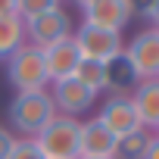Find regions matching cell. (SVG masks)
Segmentation results:
<instances>
[{"mask_svg":"<svg viewBox=\"0 0 159 159\" xmlns=\"http://www.w3.org/2000/svg\"><path fill=\"white\" fill-rule=\"evenodd\" d=\"M56 119V106L50 91H22L10 103V122L22 137H38Z\"/></svg>","mask_w":159,"mask_h":159,"instance_id":"obj_1","label":"cell"},{"mask_svg":"<svg viewBox=\"0 0 159 159\" xmlns=\"http://www.w3.org/2000/svg\"><path fill=\"white\" fill-rule=\"evenodd\" d=\"M78 140H81V122L72 116H59L34 137L44 159H78Z\"/></svg>","mask_w":159,"mask_h":159,"instance_id":"obj_2","label":"cell"},{"mask_svg":"<svg viewBox=\"0 0 159 159\" xmlns=\"http://www.w3.org/2000/svg\"><path fill=\"white\" fill-rule=\"evenodd\" d=\"M7 75L10 84L16 88V94L22 91H47V69H44V53L31 44L19 47L10 59H7Z\"/></svg>","mask_w":159,"mask_h":159,"instance_id":"obj_3","label":"cell"},{"mask_svg":"<svg viewBox=\"0 0 159 159\" xmlns=\"http://www.w3.org/2000/svg\"><path fill=\"white\" fill-rule=\"evenodd\" d=\"M72 41L81 53V59H97V62H109L116 56H122L125 44H122V31H109L100 25H81L72 31Z\"/></svg>","mask_w":159,"mask_h":159,"instance_id":"obj_4","label":"cell"},{"mask_svg":"<svg viewBox=\"0 0 159 159\" xmlns=\"http://www.w3.org/2000/svg\"><path fill=\"white\" fill-rule=\"evenodd\" d=\"M122 56L128 59L131 72L137 75V81L159 78V28L137 31V34L128 41V47L122 50Z\"/></svg>","mask_w":159,"mask_h":159,"instance_id":"obj_5","label":"cell"},{"mask_svg":"<svg viewBox=\"0 0 159 159\" xmlns=\"http://www.w3.org/2000/svg\"><path fill=\"white\" fill-rule=\"evenodd\" d=\"M75 28H72V16L59 7V10H50V13H41L34 19H25V41L38 50L69 38Z\"/></svg>","mask_w":159,"mask_h":159,"instance_id":"obj_6","label":"cell"},{"mask_svg":"<svg viewBox=\"0 0 159 159\" xmlns=\"http://www.w3.org/2000/svg\"><path fill=\"white\" fill-rule=\"evenodd\" d=\"M116 147H119V137H116L100 119L81 122L78 159H116Z\"/></svg>","mask_w":159,"mask_h":159,"instance_id":"obj_7","label":"cell"},{"mask_svg":"<svg viewBox=\"0 0 159 159\" xmlns=\"http://www.w3.org/2000/svg\"><path fill=\"white\" fill-rule=\"evenodd\" d=\"M50 97H53L56 112H59V116H72V119H78L81 112H88V109L94 106V100H97V94H94L88 84H81L78 78L56 81L53 91H50Z\"/></svg>","mask_w":159,"mask_h":159,"instance_id":"obj_8","label":"cell"},{"mask_svg":"<svg viewBox=\"0 0 159 159\" xmlns=\"http://www.w3.org/2000/svg\"><path fill=\"white\" fill-rule=\"evenodd\" d=\"M81 13H84L88 25H100L109 31H122L134 19L131 0H91L88 7H81Z\"/></svg>","mask_w":159,"mask_h":159,"instance_id":"obj_9","label":"cell"},{"mask_svg":"<svg viewBox=\"0 0 159 159\" xmlns=\"http://www.w3.org/2000/svg\"><path fill=\"white\" fill-rule=\"evenodd\" d=\"M41 53H44L47 78L53 84L56 81H66V78H75V69H78V62H81V53H78L72 34L62 38V41H56V44H50V47H44Z\"/></svg>","mask_w":159,"mask_h":159,"instance_id":"obj_10","label":"cell"},{"mask_svg":"<svg viewBox=\"0 0 159 159\" xmlns=\"http://www.w3.org/2000/svg\"><path fill=\"white\" fill-rule=\"evenodd\" d=\"M116 137H125V134H131V131H137V128H143L140 125V119H137V109H134V103H131V97H106V103L100 106V116H97Z\"/></svg>","mask_w":159,"mask_h":159,"instance_id":"obj_11","label":"cell"},{"mask_svg":"<svg viewBox=\"0 0 159 159\" xmlns=\"http://www.w3.org/2000/svg\"><path fill=\"white\" fill-rule=\"evenodd\" d=\"M137 119L143 128H159V78H150V81H137V88L128 94Z\"/></svg>","mask_w":159,"mask_h":159,"instance_id":"obj_12","label":"cell"},{"mask_svg":"<svg viewBox=\"0 0 159 159\" xmlns=\"http://www.w3.org/2000/svg\"><path fill=\"white\" fill-rule=\"evenodd\" d=\"M137 88V75L131 72L125 56H116L106 62V91H112V97H128V91Z\"/></svg>","mask_w":159,"mask_h":159,"instance_id":"obj_13","label":"cell"},{"mask_svg":"<svg viewBox=\"0 0 159 159\" xmlns=\"http://www.w3.org/2000/svg\"><path fill=\"white\" fill-rule=\"evenodd\" d=\"M25 44V22L19 16H3L0 19V59H10Z\"/></svg>","mask_w":159,"mask_h":159,"instance_id":"obj_14","label":"cell"},{"mask_svg":"<svg viewBox=\"0 0 159 159\" xmlns=\"http://www.w3.org/2000/svg\"><path fill=\"white\" fill-rule=\"evenodd\" d=\"M150 140H153V134H150L147 128H137V131H131V134L119 137L116 159H143V153H147Z\"/></svg>","mask_w":159,"mask_h":159,"instance_id":"obj_15","label":"cell"},{"mask_svg":"<svg viewBox=\"0 0 159 159\" xmlns=\"http://www.w3.org/2000/svg\"><path fill=\"white\" fill-rule=\"evenodd\" d=\"M75 78L81 84H88L94 94L106 91V62H97V59H81L75 69Z\"/></svg>","mask_w":159,"mask_h":159,"instance_id":"obj_16","label":"cell"},{"mask_svg":"<svg viewBox=\"0 0 159 159\" xmlns=\"http://www.w3.org/2000/svg\"><path fill=\"white\" fill-rule=\"evenodd\" d=\"M50 10H59V0H19V19H34L41 13H50Z\"/></svg>","mask_w":159,"mask_h":159,"instance_id":"obj_17","label":"cell"},{"mask_svg":"<svg viewBox=\"0 0 159 159\" xmlns=\"http://www.w3.org/2000/svg\"><path fill=\"white\" fill-rule=\"evenodd\" d=\"M7 159H44V153L34 143V137H16V143H13Z\"/></svg>","mask_w":159,"mask_h":159,"instance_id":"obj_18","label":"cell"},{"mask_svg":"<svg viewBox=\"0 0 159 159\" xmlns=\"http://www.w3.org/2000/svg\"><path fill=\"white\" fill-rule=\"evenodd\" d=\"M13 143H16V134H13L10 128H3V125H0V159H7V156H10Z\"/></svg>","mask_w":159,"mask_h":159,"instance_id":"obj_19","label":"cell"},{"mask_svg":"<svg viewBox=\"0 0 159 159\" xmlns=\"http://www.w3.org/2000/svg\"><path fill=\"white\" fill-rule=\"evenodd\" d=\"M143 16H147L150 22H156V28H159V0H147V7H143Z\"/></svg>","mask_w":159,"mask_h":159,"instance_id":"obj_20","label":"cell"},{"mask_svg":"<svg viewBox=\"0 0 159 159\" xmlns=\"http://www.w3.org/2000/svg\"><path fill=\"white\" fill-rule=\"evenodd\" d=\"M19 0H0V19L3 16H19Z\"/></svg>","mask_w":159,"mask_h":159,"instance_id":"obj_21","label":"cell"},{"mask_svg":"<svg viewBox=\"0 0 159 159\" xmlns=\"http://www.w3.org/2000/svg\"><path fill=\"white\" fill-rule=\"evenodd\" d=\"M143 159H159V137H153V140H150V147H147Z\"/></svg>","mask_w":159,"mask_h":159,"instance_id":"obj_22","label":"cell"},{"mask_svg":"<svg viewBox=\"0 0 159 159\" xmlns=\"http://www.w3.org/2000/svg\"><path fill=\"white\" fill-rule=\"evenodd\" d=\"M72 3H78V7H88V3H91V0H72Z\"/></svg>","mask_w":159,"mask_h":159,"instance_id":"obj_23","label":"cell"},{"mask_svg":"<svg viewBox=\"0 0 159 159\" xmlns=\"http://www.w3.org/2000/svg\"><path fill=\"white\" fill-rule=\"evenodd\" d=\"M156 131H159V128H156ZM156 137H159V134H156Z\"/></svg>","mask_w":159,"mask_h":159,"instance_id":"obj_24","label":"cell"}]
</instances>
